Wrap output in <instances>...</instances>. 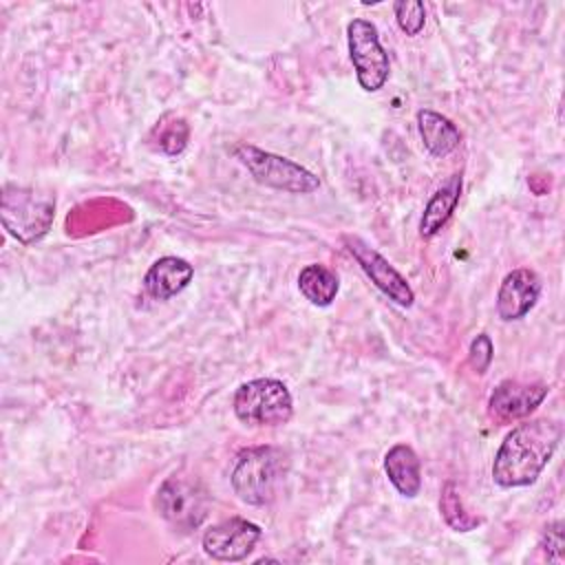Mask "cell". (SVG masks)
<instances>
[{"label": "cell", "mask_w": 565, "mask_h": 565, "mask_svg": "<svg viewBox=\"0 0 565 565\" xmlns=\"http://www.w3.org/2000/svg\"><path fill=\"white\" fill-rule=\"evenodd\" d=\"M561 437L563 428L552 419H532L512 428L492 461L494 483L501 488L534 483L552 459Z\"/></svg>", "instance_id": "6da1fadb"}, {"label": "cell", "mask_w": 565, "mask_h": 565, "mask_svg": "<svg viewBox=\"0 0 565 565\" xmlns=\"http://www.w3.org/2000/svg\"><path fill=\"white\" fill-rule=\"evenodd\" d=\"M287 470V457L276 446H254L238 452L232 470V488L249 505L274 501Z\"/></svg>", "instance_id": "7a4b0ae2"}, {"label": "cell", "mask_w": 565, "mask_h": 565, "mask_svg": "<svg viewBox=\"0 0 565 565\" xmlns=\"http://www.w3.org/2000/svg\"><path fill=\"white\" fill-rule=\"evenodd\" d=\"M55 216V196L35 188L7 183L0 196V218L4 230L22 245L46 236Z\"/></svg>", "instance_id": "3957f363"}, {"label": "cell", "mask_w": 565, "mask_h": 565, "mask_svg": "<svg viewBox=\"0 0 565 565\" xmlns=\"http://www.w3.org/2000/svg\"><path fill=\"white\" fill-rule=\"evenodd\" d=\"M234 413L247 426H278L291 419L294 399L280 380L258 377L236 388Z\"/></svg>", "instance_id": "277c9868"}, {"label": "cell", "mask_w": 565, "mask_h": 565, "mask_svg": "<svg viewBox=\"0 0 565 565\" xmlns=\"http://www.w3.org/2000/svg\"><path fill=\"white\" fill-rule=\"evenodd\" d=\"M232 152L249 170V174L267 188L291 194H309L320 188V179L311 170L287 157L260 150L249 143H238L232 148Z\"/></svg>", "instance_id": "5b68a950"}, {"label": "cell", "mask_w": 565, "mask_h": 565, "mask_svg": "<svg viewBox=\"0 0 565 565\" xmlns=\"http://www.w3.org/2000/svg\"><path fill=\"white\" fill-rule=\"evenodd\" d=\"M154 503L159 514L181 532L196 530L207 516L210 508L205 488L196 479L181 475H172L161 483Z\"/></svg>", "instance_id": "8992f818"}, {"label": "cell", "mask_w": 565, "mask_h": 565, "mask_svg": "<svg viewBox=\"0 0 565 565\" xmlns=\"http://www.w3.org/2000/svg\"><path fill=\"white\" fill-rule=\"evenodd\" d=\"M347 40H349V55L355 66L358 82L364 90L375 93L384 86L388 79V55L380 44V35L373 22L355 18L347 26Z\"/></svg>", "instance_id": "52a82bcc"}, {"label": "cell", "mask_w": 565, "mask_h": 565, "mask_svg": "<svg viewBox=\"0 0 565 565\" xmlns=\"http://www.w3.org/2000/svg\"><path fill=\"white\" fill-rule=\"evenodd\" d=\"M344 245L351 252V256L358 260V265L364 269V274L371 278V282L395 305L411 307L415 300V294L406 278L373 247H369L358 236H344Z\"/></svg>", "instance_id": "ba28073f"}, {"label": "cell", "mask_w": 565, "mask_h": 565, "mask_svg": "<svg viewBox=\"0 0 565 565\" xmlns=\"http://www.w3.org/2000/svg\"><path fill=\"white\" fill-rule=\"evenodd\" d=\"M260 527L247 519L232 516L212 525L203 534V552L214 561H243L256 547L260 539Z\"/></svg>", "instance_id": "9c48e42d"}, {"label": "cell", "mask_w": 565, "mask_h": 565, "mask_svg": "<svg viewBox=\"0 0 565 565\" xmlns=\"http://www.w3.org/2000/svg\"><path fill=\"white\" fill-rule=\"evenodd\" d=\"M541 296V278L532 269L510 271L497 291V313L501 320L512 322L523 318Z\"/></svg>", "instance_id": "30bf717a"}, {"label": "cell", "mask_w": 565, "mask_h": 565, "mask_svg": "<svg viewBox=\"0 0 565 565\" xmlns=\"http://www.w3.org/2000/svg\"><path fill=\"white\" fill-rule=\"evenodd\" d=\"M547 384H523L505 380L490 395V413L499 419L527 417L547 397Z\"/></svg>", "instance_id": "8fae6325"}, {"label": "cell", "mask_w": 565, "mask_h": 565, "mask_svg": "<svg viewBox=\"0 0 565 565\" xmlns=\"http://www.w3.org/2000/svg\"><path fill=\"white\" fill-rule=\"evenodd\" d=\"M194 276V269L188 260L179 256H163L150 265L143 276V289L154 300H168L181 294Z\"/></svg>", "instance_id": "7c38bea8"}, {"label": "cell", "mask_w": 565, "mask_h": 565, "mask_svg": "<svg viewBox=\"0 0 565 565\" xmlns=\"http://www.w3.org/2000/svg\"><path fill=\"white\" fill-rule=\"evenodd\" d=\"M384 470L388 481L402 497H417L422 490V468L417 452L406 444H395L384 455Z\"/></svg>", "instance_id": "4fadbf2b"}, {"label": "cell", "mask_w": 565, "mask_h": 565, "mask_svg": "<svg viewBox=\"0 0 565 565\" xmlns=\"http://www.w3.org/2000/svg\"><path fill=\"white\" fill-rule=\"evenodd\" d=\"M459 196H461V172L448 177L435 190V194L428 199L422 221H419V234L424 238L435 236L448 223V218L452 216V212L459 203Z\"/></svg>", "instance_id": "5bb4252c"}, {"label": "cell", "mask_w": 565, "mask_h": 565, "mask_svg": "<svg viewBox=\"0 0 565 565\" xmlns=\"http://www.w3.org/2000/svg\"><path fill=\"white\" fill-rule=\"evenodd\" d=\"M417 128H419L426 150L433 157L450 154L461 141L459 128L448 117H444L441 113H435L430 108L417 110Z\"/></svg>", "instance_id": "9a60e30c"}, {"label": "cell", "mask_w": 565, "mask_h": 565, "mask_svg": "<svg viewBox=\"0 0 565 565\" xmlns=\"http://www.w3.org/2000/svg\"><path fill=\"white\" fill-rule=\"evenodd\" d=\"M298 289L300 294L316 307H329L340 289L335 271L320 263H311L300 269L298 274Z\"/></svg>", "instance_id": "2e32d148"}, {"label": "cell", "mask_w": 565, "mask_h": 565, "mask_svg": "<svg viewBox=\"0 0 565 565\" xmlns=\"http://www.w3.org/2000/svg\"><path fill=\"white\" fill-rule=\"evenodd\" d=\"M439 510H441V516L444 521L455 530V532H470L475 530L481 519L466 512L463 503H461V497H459V490L452 481H446L444 488H441V499H439Z\"/></svg>", "instance_id": "e0dca14e"}, {"label": "cell", "mask_w": 565, "mask_h": 565, "mask_svg": "<svg viewBox=\"0 0 565 565\" xmlns=\"http://www.w3.org/2000/svg\"><path fill=\"white\" fill-rule=\"evenodd\" d=\"M190 137V128L183 119H172V121H159L152 130V139H157V148L163 154H179Z\"/></svg>", "instance_id": "ac0fdd59"}, {"label": "cell", "mask_w": 565, "mask_h": 565, "mask_svg": "<svg viewBox=\"0 0 565 565\" xmlns=\"http://www.w3.org/2000/svg\"><path fill=\"white\" fill-rule=\"evenodd\" d=\"M395 20L406 35H417L426 22V9L419 0H397L393 4Z\"/></svg>", "instance_id": "d6986e66"}, {"label": "cell", "mask_w": 565, "mask_h": 565, "mask_svg": "<svg viewBox=\"0 0 565 565\" xmlns=\"http://www.w3.org/2000/svg\"><path fill=\"white\" fill-rule=\"evenodd\" d=\"M492 353H494V349H492L490 335L479 333V335L470 342L468 360H470V364H472V369H475L477 373H486L488 366H490V362H492Z\"/></svg>", "instance_id": "ffe728a7"}, {"label": "cell", "mask_w": 565, "mask_h": 565, "mask_svg": "<svg viewBox=\"0 0 565 565\" xmlns=\"http://www.w3.org/2000/svg\"><path fill=\"white\" fill-rule=\"evenodd\" d=\"M543 550L550 561H561V554H563V523L561 521L545 527Z\"/></svg>", "instance_id": "44dd1931"}]
</instances>
